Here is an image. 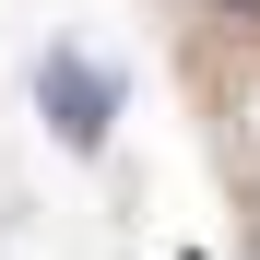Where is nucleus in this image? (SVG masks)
<instances>
[{
  "mask_svg": "<svg viewBox=\"0 0 260 260\" xmlns=\"http://www.w3.org/2000/svg\"><path fill=\"white\" fill-rule=\"evenodd\" d=\"M213 12H237V24H248V36H260V0H213Z\"/></svg>",
  "mask_w": 260,
  "mask_h": 260,
  "instance_id": "2",
  "label": "nucleus"
},
{
  "mask_svg": "<svg viewBox=\"0 0 260 260\" xmlns=\"http://www.w3.org/2000/svg\"><path fill=\"white\" fill-rule=\"evenodd\" d=\"M36 107L59 118V142H71V154H107V118H118V83H107L95 59H83V48H48V59H36Z\"/></svg>",
  "mask_w": 260,
  "mask_h": 260,
  "instance_id": "1",
  "label": "nucleus"
}]
</instances>
